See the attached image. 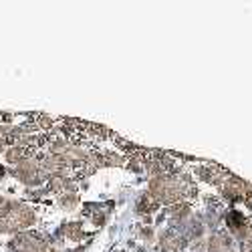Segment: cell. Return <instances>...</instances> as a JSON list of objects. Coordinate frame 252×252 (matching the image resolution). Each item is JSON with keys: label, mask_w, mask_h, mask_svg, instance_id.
Returning a JSON list of instances; mask_svg holds the SVG:
<instances>
[{"label": "cell", "mask_w": 252, "mask_h": 252, "mask_svg": "<svg viewBox=\"0 0 252 252\" xmlns=\"http://www.w3.org/2000/svg\"><path fill=\"white\" fill-rule=\"evenodd\" d=\"M148 194L158 202V204H178L186 202L188 198L196 196V184L192 182L190 176L186 174H174L165 172L159 176H154L148 186Z\"/></svg>", "instance_id": "obj_1"}, {"label": "cell", "mask_w": 252, "mask_h": 252, "mask_svg": "<svg viewBox=\"0 0 252 252\" xmlns=\"http://www.w3.org/2000/svg\"><path fill=\"white\" fill-rule=\"evenodd\" d=\"M36 222V212L25 202L6 200L0 206V234H20Z\"/></svg>", "instance_id": "obj_2"}, {"label": "cell", "mask_w": 252, "mask_h": 252, "mask_svg": "<svg viewBox=\"0 0 252 252\" xmlns=\"http://www.w3.org/2000/svg\"><path fill=\"white\" fill-rule=\"evenodd\" d=\"M6 248L8 252H49V240L36 230H25L20 234H14Z\"/></svg>", "instance_id": "obj_3"}, {"label": "cell", "mask_w": 252, "mask_h": 252, "mask_svg": "<svg viewBox=\"0 0 252 252\" xmlns=\"http://www.w3.org/2000/svg\"><path fill=\"white\" fill-rule=\"evenodd\" d=\"M12 176L18 182H23L25 186H40V184L49 182V176L38 158H27L20 163H16L12 167Z\"/></svg>", "instance_id": "obj_4"}, {"label": "cell", "mask_w": 252, "mask_h": 252, "mask_svg": "<svg viewBox=\"0 0 252 252\" xmlns=\"http://www.w3.org/2000/svg\"><path fill=\"white\" fill-rule=\"evenodd\" d=\"M190 248V240L184 236L182 230L167 226L158 236V250L159 252H186Z\"/></svg>", "instance_id": "obj_5"}, {"label": "cell", "mask_w": 252, "mask_h": 252, "mask_svg": "<svg viewBox=\"0 0 252 252\" xmlns=\"http://www.w3.org/2000/svg\"><path fill=\"white\" fill-rule=\"evenodd\" d=\"M204 250L206 252H236V240L228 230H218L216 228L214 232L208 236Z\"/></svg>", "instance_id": "obj_6"}, {"label": "cell", "mask_w": 252, "mask_h": 252, "mask_svg": "<svg viewBox=\"0 0 252 252\" xmlns=\"http://www.w3.org/2000/svg\"><path fill=\"white\" fill-rule=\"evenodd\" d=\"M194 216V210L188 202H178L167 208V224L172 228H180L182 224H186Z\"/></svg>", "instance_id": "obj_7"}, {"label": "cell", "mask_w": 252, "mask_h": 252, "mask_svg": "<svg viewBox=\"0 0 252 252\" xmlns=\"http://www.w3.org/2000/svg\"><path fill=\"white\" fill-rule=\"evenodd\" d=\"M222 190H224V196H228V198H240V196L252 194V186L238 176H230L224 180Z\"/></svg>", "instance_id": "obj_8"}, {"label": "cell", "mask_w": 252, "mask_h": 252, "mask_svg": "<svg viewBox=\"0 0 252 252\" xmlns=\"http://www.w3.org/2000/svg\"><path fill=\"white\" fill-rule=\"evenodd\" d=\"M47 192L49 194H65V192H77L75 190V182L65 176V174H61V176H55L47 182Z\"/></svg>", "instance_id": "obj_9"}, {"label": "cell", "mask_w": 252, "mask_h": 252, "mask_svg": "<svg viewBox=\"0 0 252 252\" xmlns=\"http://www.w3.org/2000/svg\"><path fill=\"white\" fill-rule=\"evenodd\" d=\"M158 206H159V204H158L148 192H145V194L139 196L137 202H135V212H137L139 216H148V214H154V212H156Z\"/></svg>", "instance_id": "obj_10"}, {"label": "cell", "mask_w": 252, "mask_h": 252, "mask_svg": "<svg viewBox=\"0 0 252 252\" xmlns=\"http://www.w3.org/2000/svg\"><path fill=\"white\" fill-rule=\"evenodd\" d=\"M83 234L85 232H83V226L79 222H67L61 230H57V238L67 236L69 240H79V238H83Z\"/></svg>", "instance_id": "obj_11"}, {"label": "cell", "mask_w": 252, "mask_h": 252, "mask_svg": "<svg viewBox=\"0 0 252 252\" xmlns=\"http://www.w3.org/2000/svg\"><path fill=\"white\" fill-rule=\"evenodd\" d=\"M57 204L63 208V210H75L77 204H79V194L77 192H65L57 198Z\"/></svg>", "instance_id": "obj_12"}, {"label": "cell", "mask_w": 252, "mask_h": 252, "mask_svg": "<svg viewBox=\"0 0 252 252\" xmlns=\"http://www.w3.org/2000/svg\"><path fill=\"white\" fill-rule=\"evenodd\" d=\"M14 135L8 131V129H4V127H0V150L4 148V145H8V143H14V139H12Z\"/></svg>", "instance_id": "obj_13"}, {"label": "cell", "mask_w": 252, "mask_h": 252, "mask_svg": "<svg viewBox=\"0 0 252 252\" xmlns=\"http://www.w3.org/2000/svg\"><path fill=\"white\" fill-rule=\"evenodd\" d=\"M240 246H242V252H252V230L244 236V240L240 242Z\"/></svg>", "instance_id": "obj_14"}, {"label": "cell", "mask_w": 252, "mask_h": 252, "mask_svg": "<svg viewBox=\"0 0 252 252\" xmlns=\"http://www.w3.org/2000/svg\"><path fill=\"white\" fill-rule=\"evenodd\" d=\"M139 236H141V238H145V242H152V240L156 238V234H154V228H152V226L143 228L141 232H139Z\"/></svg>", "instance_id": "obj_15"}, {"label": "cell", "mask_w": 252, "mask_h": 252, "mask_svg": "<svg viewBox=\"0 0 252 252\" xmlns=\"http://www.w3.org/2000/svg\"><path fill=\"white\" fill-rule=\"evenodd\" d=\"M4 202H6V200H4V198H2V196H0V206H2V204H4Z\"/></svg>", "instance_id": "obj_16"}]
</instances>
